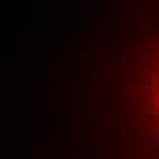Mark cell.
I'll use <instances>...</instances> for the list:
<instances>
[{
	"label": "cell",
	"mask_w": 159,
	"mask_h": 159,
	"mask_svg": "<svg viewBox=\"0 0 159 159\" xmlns=\"http://www.w3.org/2000/svg\"><path fill=\"white\" fill-rule=\"evenodd\" d=\"M70 115L81 159H159V0H96L74 34Z\"/></svg>",
	"instance_id": "1"
}]
</instances>
